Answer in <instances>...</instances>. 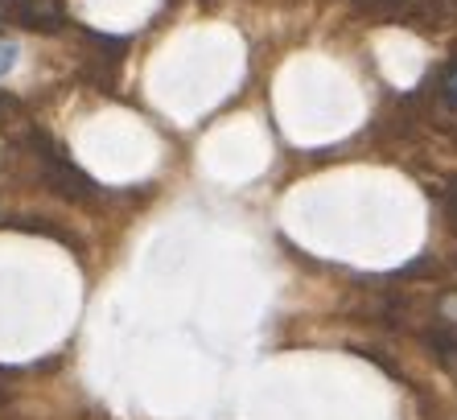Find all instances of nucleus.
Segmentation results:
<instances>
[{"label": "nucleus", "instance_id": "0eeeda50", "mask_svg": "<svg viewBox=\"0 0 457 420\" xmlns=\"http://www.w3.org/2000/svg\"><path fill=\"white\" fill-rule=\"evenodd\" d=\"M0 112H4V104H0Z\"/></svg>", "mask_w": 457, "mask_h": 420}, {"label": "nucleus", "instance_id": "f257e3e1", "mask_svg": "<svg viewBox=\"0 0 457 420\" xmlns=\"http://www.w3.org/2000/svg\"><path fill=\"white\" fill-rule=\"evenodd\" d=\"M0 13H4V21H17L25 29H42V33L62 29L66 21L62 0H0Z\"/></svg>", "mask_w": 457, "mask_h": 420}, {"label": "nucleus", "instance_id": "7ed1b4c3", "mask_svg": "<svg viewBox=\"0 0 457 420\" xmlns=\"http://www.w3.org/2000/svg\"><path fill=\"white\" fill-rule=\"evenodd\" d=\"M441 95H445L449 104L457 107V63H449L445 71H441Z\"/></svg>", "mask_w": 457, "mask_h": 420}, {"label": "nucleus", "instance_id": "20e7f679", "mask_svg": "<svg viewBox=\"0 0 457 420\" xmlns=\"http://www.w3.org/2000/svg\"><path fill=\"white\" fill-rule=\"evenodd\" d=\"M17 54H21V50H17V42H4V38H0V79L17 66Z\"/></svg>", "mask_w": 457, "mask_h": 420}, {"label": "nucleus", "instance_id": "f03ea898", "mask_svg": "<svg viewBox=\"0 0 457 420\" xmlns=\"http://www.w3.org/2000/svg\"><path fill=\"white\" fill-rule=\"evenodd\" d=\"M433 350L441 358V367L449 371V379L457 383V338H433Z\"/></svg>", "mask_w": 457, "mask_h": 420}, {"label": "nucleus", "instance_id": "423d86ee", "mask_svg": "<svg viewBox=\"0 0 457 420\" xmlns=\"http://www.w3.org/2000/svg\"><path fill=\"white\" fill-rule=\"evenodd\" d=\"M0 25H4V13H0Z\"/></svg>", "mask_w": 457, "mask_h": 420}, {"label": "nucleus", "instance_id": "39448f33", "mask_svg": "<svg viewBox=\"0 0 457 420\" xmlns=\"http://www.w3.org/2000/svg\"><path fill=\"white\" fill-rule=\"evenodd\" d=\"M436 314L445 317L449 326H457V293H445L441 301H436Z\"/></svg>", "mask_w": 457, "mask_h": 420}]
</instances>
